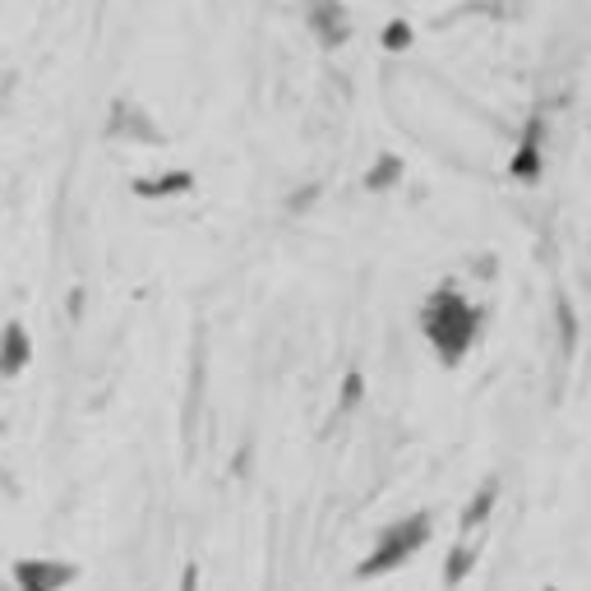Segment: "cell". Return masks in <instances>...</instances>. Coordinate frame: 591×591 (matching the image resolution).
I'll list each match as a JSON object with an SVG mask.
<instances>
[{
  "label": "cell",
  "instance_id": "1",
  "mask_svg": "<svg viewBox=\"0 0 591 591\" xmlns=\"http://www.w3.org/2000/svg\"><path fill=\"white\" fill-rule=\"evenodd\" d=\"M481 319H485L481 305H471L453 282L430 291V301H425V310H421L425 338H430V347H435V356L444 365H458L462 356L476 347V338H481Z\"/></svg>",
  "mask_w": 591,
  "mask_h": 591
},
{
  "label": "cell",
  "instance_id": "2",
  "mask_svg": "<svg viewBox=\"0 0 591 591\" xmlns=\"http://www.w3.org/2000/svg\"><path fill=\"white\" fill-rule=\"evenodd\" d=\"M430 541V513H411V518L393 522V527L374 541V550L361 559V568H356V578H384V573H393V568L407 564L421 545Z\"/></svg>",
  "mask_w": 591,
  "mask_h": 591
},
{
  "label": "cell",
  "instance_id": "3",
  "mask_svg": "<svg viewBox=\"0 0 591 591\" xmlns=\"http://www.w3.org/2000/svg\"><path fill=\"white\" fill-rule=\"evenodd\" d=\"M79 578V568L65 559H19L14 564V582L19 591H61Z\"/></svg>",
  "mask_w": 591,
  "mask_h": 591
},
{
  "label": "cell",
  "instance_id": "4",
  "mask_svg": "<svg viewBox=\"0 0 591 591\" xmlns=\"http://www.w3.org/2000/svg\"><path fill=\"white\" fill-rule=\"evenodd\" d=\"M305 24L314 28V37H319L324 47H342L351 37V19H347V10H342V0H310Z\"/></svg>",
  "mask_w": 591,
  "mask_h": 591
},
{
  "label": "cell",
  "instance_id": "5",
  "mask_svg": "<svg viewBox=\"0 0 591 591\" xmlns=\"http://www.w3.org/2000/svg\"><path fill=\"white\" fill-rule=\"evenodd\" d=\"M541 134H545L541 121H531L527 130H522V144H518V153H513V162H508V171H513L518 181H536V176H541Z\"/></svg>",
  "mask_w": 591,
  "mask_h": 591
},
{
  "label": "cell",
  "instance_id": "6",
  "mask_svg": "<svg viewBox=\"0 0 591 591\" xmlns=\"http://www.w3.org/2000/svg\"><path fill=\"white\" fill-rule=\"evenodd\" d=\"M28 361H33V342L24 324H5L0 328V374H19Z\"/></svg>",
  "mask_w": 591,
  "mask_h": 591
},
{
  "label": "cell",
  "instance_id": "7",
  "mask_svg": "<svg viewBox=\"0 0 591 591\" xmlns=\"http://www.w3.org/2000/svg\"><path fill=\"white\" fill-rule=\"evenodd\" d=\"M476 555H481L476 536H462V541L453 545V555H448V568H444V582H448V587H458V582L467 578L471 564H476Z\"/></svg>",
  "mask_w": 591,
  "mask_h": 591
},
{
  "label": "cell",
  "instance_id": "8",
  "mask_svg": "<svg viewBox=\"0 0 591 591\" xmlns=\"http://www.w3.org/2000/svg\"><path fill=\"white\" fill-rule=\"evenodd\" d=\"M495 495H499V485H495V481H485V485H481V495L471 499L467 513H462V536H476V531L485 527L490 508H495Z\"/></svg>",
  "mask_w": 591,
  "mask_h": 591
},
{
  "label": "cell",
  "instance_id": "9",
  "mask_svg": "<svg viewBox=\"0 0 591 591\" xmlns=\"http://www.w3.org/2000/svg\"><path fill=\"white\" fill-rule=\"evenodd\" d=\"M190 185L194 181L185 176V171H167L162 181H139V185H134V194H144V199H167V194H185Z\"/></svg>",
  "mask_w": 591,
  "mask_h": 591
},
{
  "label": "cell",
  "instance_id": "10",
  "mask_svg": "<svg viewBox=\"0 0 591 591\" xmlns=\"http://www.w3.org/2000/svg\"><path fill=\"white\" fill-rule=\"evenodd\" d=\"M398 171H402L398 157H384V162H379V167L370 171V181H365V185H370V190H384V185L398 181Z\"/></svg>",
  "mask_w": 591,
  "mask_h": 591
},
{
  "label": "cell",
  "instance_id": "11",
  "mask_svg": "<svg viewBox=\"0 0 591 591\" xmlns=\"http://www.w3.org/2000/svg\"><path fill=\"white\" fill-rule=\"evenodd\" d=\"M384 47H388V51H407V47H411V28L402 24V19H398V24H388Z\"/></svg>",
  "mask_w": 591,
  "mask_h": 591
},
{
  "label": "cell",
  "instance_id": "12",
  "mask_svg": "<svg viewBox=\"0 0 591 591\" xmlns=\"http://www.w3.org/2000/svg\"><path fill=\"white\" fill-rule=\"evenodd\" d=\"M356 398H361V379L351 374V379H347V393H342V402H347V407H356Z\"/></svg>",
  "mask_w": 591,
  "mask_h": 591
},
{
  "label": "cell",
  "instance_id": "13",
  "mask_svg": "<svg viewBox=\"0 0 591 591\" xmlns=\"http://www.w3.org/2000/svg\"><path fill=\"white\" fill-rule=\"evenodd\" d=\"M194 578H199V573H194V568H185V578H181V591H194Z\"/></svg>",
  "mask_w": 591,
  "mask_h": 591
},
{
  "label": "cell",
  "instance_id": "14",
  "mask_svg": "<svg viewBox=\"0 0 591 591\" xmlns=\"http://www.w3.org/2000/svg\"><path fill=\"white\" fill-rule=\"evenodd\" d=\"M550 591H555V587H550Z\"/></svg>",
  "mask_w": 591,
  "mask_h": 591
}]
</instances>
